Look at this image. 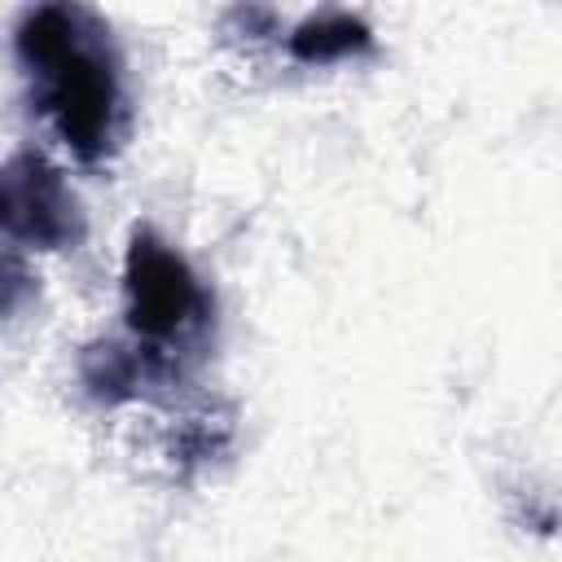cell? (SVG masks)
I'll return each mask as SVG.
<instances>
[{
    "mask_svg": "<svg viewBox=\"0 0 562 562\" xmlns=\"http://www.w3.org/2000/svg\"><path fill=\"white\" fill-rule=\"evenodd\" d=\"M13 44L70 154L83 162L105 158L123 132V88L110 26L83 4H35L18 18Z\"/></svg>",
    "mask_w": 562,
    "mask_h": 562,
    "instance_id": "cell-1",
    "label": "cell"
},
{
    "mask_svg": "<svg viewBox=\"0 0 562 562\" xmlns=\"http://www.w3.org/2000/svg\"><path fill=\"white\" fill-rule=\"evenodd\" d=\"M123 294H127V325L149 347L193 334L206 316V294L193 268L149 228H136L127 241Z\"/></svg>",
    "mask_w": 562,
    "mask_h": 562,
    "instance_id": "cell-2",
    "label": "cell"
},
{
    "mask_svg": "<svg viewBox=\"0 0 562 562\" xmlns=\"http://www.w3.org/2000/svg\"><path fill=\"white\" fill-rule=\"evenodd\" d=\"M0 211L13 241L40 250H66L83 237V211L66 189L61 171L48 167L40 154L22 149L4 162L0 176Z\"/></svg>",
    "mask_w": 562,
    "mask_h": 562,
    "instance_id": "cell-3",
    "label": "cell"
},
{
    "mask_svg": "<svg viewBox=\"0 0 562 562\" xmlns=\"http://www.w3.org/2000/svg\"><path fill=\"white\" fill-rule=\"evenodd\" d=\"M373 44L369 26L351 13H316V18H303L294 31H290V53L307 66H321V61H338V57H351V53H364Z\"/></svg>",
    "mask_w": 562,
    "mask_h": 562,
    "instance_id": "cell-4",
    "label": "cell"
},
{
    "mask_svg": "<svg viewBox=\"0 0 562 562\" xmlns=\"http://www.w3.org/2000/svg\"><path fill=\"white\" fill-rule=\"evenodd\" d=\"M136 378H140V360L132 351H123L119 342H105V347H92L83 356V382L92 386V395L101 400H123L136 391Z\"/></svg>",
    "mask_w": 562,
    "mask_h": 562,
    "instance_id": "cell-5",
    "label": "cell"
}]
</instances>
